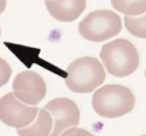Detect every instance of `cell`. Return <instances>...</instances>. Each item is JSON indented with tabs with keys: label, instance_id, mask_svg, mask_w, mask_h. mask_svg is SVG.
<instances>
[{
	"label": "cell",
	"instance_id": "15",
	"mask_svg": "<svg viewBox=\"0 0 146 136\" xmlns=\"http://www.w3.org/2000/svg\"><path fill=\"white\" fill-rule=\"evenodd\" d=\"M0 35H1V29H0Z\"/></svg>",
	"mask_w": 146,
	"mask_h": 136
},
{
	"label": "cell",
	"instance_id": "12",
	"mask_svg": "<svg viewBox=\"0 0 146 136\" xmlns=\"http://www.w3.org/2000/svg\"><path fill=\"white\" fill-rule=\"evenodd\" d=\"M11 74H12V69L10 65L4 59L0 57V87H3L5 84H7V81L11 78Z\"/></svg>",
	"mask_w": 146,
	"mask_h": 136
},
{
	"label": "cell",
	"instance_id": "2",
	"mask_svg": "<svg viewBox=\"0 0 146 136\" xmlns=\"http://www.w3.org/2000/svg\"><path fill=\"white\" fill-rule=\"evenodd\" d=\"M100 57L109 74L117 78L128 77L139 65L137 48L127 40H115L103 46Z\"/></svg>",
	"mask_w": 146,
	"mask_h": 136
},
{
	"label": "cell",
	"instance_id": "6",
	"mask_svg": "<svg viewBox=\"0 0 146 136\" xmlns=\"http://www.w3.org/2000/svg\"><path fill=\"white\" fill-rule=\"evenodd\" d=\"M44 110L53 118V130L49 136H61L65 131L76 128L80 112L77 104L68 98H56L47 103Z\"/></svg>",
	"mask_w": 146,
	"mask_h": 136
},
{
	"label": "cell",
	"instance_id": "8",
	"mask_svg": "<svg viewBox=\"0 0 146 136\" xmlns=\"http://www.w3.org/2000/svg\"><path fill=\"white\" fill-rule=\"evenodd\" d=\"M48 12L59 22H73L80 16L86 0H46Z\"/></svg>",
	"mask_w": 146,
	"mask_h": 136
},
{
	"label": "cell",
	"instance_id": "14",
	"mask_svg": "<svg viewBox=\"0 0 146 136\" xmlns=\"http://www.w3.org/2000/svg\"><path fill=\"white\" fill-rule=\"evenodd\" d=\"M6 9V0H0V15L3 13Z\"/></svg>",
	"mask_w": 146,
	"mask_h": 136
},
{
	"label": "cell",
	"instance_id": "9",
	"mask_svg": "<svg viewBox=\"0 0 146 136\" xmlns=\"http://www.w3.org/2000/svg\"><path fill=\"white\" fill-rule=\"evenodd\" d=\"M53 130V118L44 109H38L35 121L25 128L18 129L19 136H49Z\"/></svg>",
	"mask_w": 146,
	"mask_h": 136
},
{
	"label": "cell",
	"instance_id": "3",
	"mask_svg": "<svg viewBox=\"0 0 146 136\" xmlns=\"http://www.w3.org/2000/svg\"><path fill=\"white\" fill-rule=\"evenodd\" d=\"M65 83L76 93H90L103 84L106 72L96 57L84 56L77 59L66 69Z\"/></svg>",
	"mask_w": 146,
	"mask_h": 136
},
{
	"label": "cell",
	"instance_id": "16",
	"mask_svg": "<svg viewBox=\"0 0 146 136\" xmlns=\"http://www.w3.org/2000/svg\"><path fill=\"white\" fill-rule=\"evenodd\" d=\"M145 77H146V69H145Z\"/></svg>",
	"mask_w": 146,
	"mask_h": 136
},
{
	"label": "cell",
	"instance_id": "11",
	"mask_svg": "<svg viewBox=\"0 0 146 136\" xmlns=\"http://www.w3.org/2000/svg\"><path fill=\"white\" fill-rule=\"evenodd\" d=\"M125 25L128 32L139 38H146V11L140 16L125 17Z\"/></svg>",
	"mask_w": 146,
	"mask_h": 136
},
{
	"label": "cell",
	"instance_id": "1",
	"mask_svg": "<svg viewBox=\"0 0 146 136\" xmlns=\"http://www.w3.org/2000/svg\"><path fill=\"white\" fill-rule=\"evenodd\" d=\"M135 98L129 88L121 85H106L92 97V108L104 118H117L129 114L134 108Z\"/></svg>",
	"mask_w": 146,
	"mask_h": 136
},
{
	"label": "cell",
	"instance_id": "7",
	"mask_svg": "<svg viewBox=\"0 0 146 136\" xmlns=\"http://www.w3.org/2000/svg\"><path fill=\"white\" fill-rule=\"evenodd\" d=\"M13 94L24 104L36 106L46 97L47 87L40 74L33 71H24L17 74L12 84Z\"/></svg>",
	"mask_w": 146,
	"mask_h": 136
},
{
	"label": "cell",
	"instance_id": "4",
	"mask_svg": "<svg viewBox=\"0 0 146 136\" xmlns=\"http://www.w3.org/2000/svg\"><path fill=\"white\" fill-rule=\"evenodd\" d=\"M122 29L120 17L113 11L101 10L89 13L79 23L78 30L83 38L91 42H103L119 35Z\"/></svg>",
	"mask_w": 146,
	"mask_h": 136
},
{
	"label": "cell",
	"instance_id": "17",
	"mask_svg": "<svg viewBox=\"0 0 146 136\" xmlns=\"http://www.w3.org/2000/svg\"><path fill=\"white\" fill-rule=\"evenodd\" d=\"M143 136H146V135H143Z\"/></svg>",
	"mask_w": 146,
	"mask_h": 136
},
{
	"label": "cell",
	"instance_id": "10",
	"mask_svg": "<svg viewBox=\"0 0 146 136\" xmlns=\"http://www.w3.org/2000/svg\"><path fill=\"white\" fill-rule=\"evenodd\" d=\"M113 7L126 16H140L146 11V0H111Z\"/></svg>",
	"mask_w": 146,
	"mask_h": 136
},
{
	"label": "cell",
	"instance_id": "5",
	"mask_svg": "<svg viewBox=\"0 0 146 136\" xmlns=\"http://www.w3.org/2000/svg\"><path fill=\"white\" fill-rule=\"evenodd\" d=\"M37 111L36 106L24 104L13 93L0 98V121L17 130L31 124L37 116Z\"/></svg>",
	"mask_w": 146,
	"mask_h": 136
},
{
	"label": "cell",
	"instance_id": "13",
	"mask_svg": "<svg viewBox=\"0 0 146 136\" xmlns=\"http://www.w3.org/2000/svg\"><path fill=\"white\" fill-rule=\"evenodd\" d=\"M61 136H95V135L82 128H72L70 130L65 131Z\"/></svg>",
	"mask_w": 146,
	"mask_h": 136
}]
</instances>
